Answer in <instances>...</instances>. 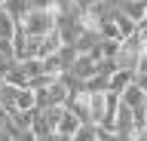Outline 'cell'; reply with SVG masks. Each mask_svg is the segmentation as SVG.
Listing matches in <instances>:
<instances>
[{
    "instance_id": "1",
    "label": "cell",
    "mask_w": 147,
    "mask_h": 141,
    "mask_svg": "<svg viewBox=\"0 0 147 141\" xmlns=\"http://www.w3.org/2000/svg\"><path fill=\"white\" fill-rule=\"evenodd\" d=\"M55 22H58V12L55 9H34V6H31V12H28L18 25H22L31 37H43V34L55 31Z\"/></svg>"
},
{
    "instance_id": "2",
    "label": "cell",
    "mask_w": 147,
    "mask_h": 141,
    "mask_svg": "<svg viewBox=\"0 0 147 141\" xmlns=\"http://www.w3.org/2000/svg\"><path fill=\"white\" fill-rule=\"evenodd\" d=\"M34 92H37V104H40V107H49V104H67V98H71L67 86L61 83V77L49 80L46 86H37Z\"/></svg>"
},
{
    "instance_id": "3",
    "label": "cell",
    "mask_w": 147,
    "mask_h": 141,
    "mask_svg": "<svg viewBox=\"0 0 147 141\" xmlns=\"http://www.w3.org/2000/svg\"><path fill=\"white\" fill-rule=\"evenodd\" d=\"M80 117L64 104V113H61V120H58V132H55V138L58 141H74V135H77V129H80Z\"/></svg>"
},
{
    "instance_id": "4",
    "label": "cell",
    "mask_w": 147,
    "mask_h": 141,
    "mask_svg": "<svg viewBox=\"0 0 147 141\" xmlns=\"http://www.w3.org/2000/svg\"><path fill=\"white\" fill-rule=\"evenodd\" d=\"M119 98H123V101L129 104V107H144L147 104V92L144 89H141V83H138V80H132V83L126 86V89H123V92H119Z\"/></svg>"
},
{
    "instance_id": "5",
    "label": "cell",
    "mask_w": 147,
    "mask_h": 141,
    "mask_svg": "<svg viewBox=\"0 0 147 141\" xmlns=\"http://www.w3.org/2000/svg\"><path fill=\"white\" fill-rule=\"evenodd\" d=\"M67 71H71V74H77L80 80H89V77L95 74V58H92L89 52H80V55L74 58V65L67 67Z\"/></svg>"
},
{
    "instance_id": "6",
    "label": "cell",
    "mask_w": 147,
    "mask_h": 141,
    "mask_svg": "<svg viewBox=\"0 0 147 141\" xmlns=\"http://www.w3.org/2000/svg\"><path fill=\"white\" fill-rule=\"evenodd\" d=\"M123 12L141 25V22L147 19V0H123Z\"/></svg>"
},
{
    "instance_id": "7",
    "label": "cell",
    "mask_w": 147,
    "mask_h": 141,
    "mask_svg": "<svg viewBox=\"0 0 147 141\" xmlns=\"http://www.w3.org/2000/svg\"><path fill=\"white\" fill-rule=\"evenodd\" d=\"M3 9H6L16 22H22L28 12H31V0H6V3H3Z\"/></svg>"
},
{
    "instance_id": "8",
    "label": "cell",
    "mask_w": 147,
    "mask_h": 141,
    "mask_svg": "<svg viewBox=\"0 0 147 141\" xmlns=\"http://www.w3.org/2000/svg\"><path fill=\"white\" fill-rule=\"evenodd\" d=\"M18 31V22L0 6V40H12V34Z\"/></svg>"
},
{
    "instance_id": "9",
    "label": "cell",
    "mask_w": 147,
    "mask_h": 141,
    "mask_svg": "<svg viewBox=\"0 0 147 141\" xmlns=\"http://www.w3.org/2000/svg\"><path fill=\"white\" fill-rule=\"evenodd\" d=\"M110 89V77L107 74H92L86 80V92H107Z\"/></svg>"
},
{
    "instance_id": "10",
    "label": "cell",
    "mask_w": 147,
    "mask_h": 141,
    "mask_svg": "<svg viewBox=\"0 0 147 141\" xmlns=\"http://www.w3.org/2000/svg\"><path fill=\"white\" fill-rule=\"evenodd\" d=\"M74 141H98V123H80V129L74 135Z\"/></svg>"
},
{
    "instance_id": "11",
    "label": "cell",
    "mask_w": 147,
    "mask_h": 141,
    "mask_svg": "<svg viewBox=\"0 0 147 141\" xmlns=\"http://www.w3.org/2000/svg\"><path fill=\"white\" fill-rule=\"evenodd\" d=\"M3 80H6V83H12V86H28V74L22 71V65H18V61H16V67H12Z\"/></svg>"
},
{
    "instance_id": "12",
    "label": "cell",
    "mask_w": 147,
    "mask_h": 141,
    "mask_svg": "<svg viewBox=\"0 0 147 141\" xmlns=\"http://www.w3.org/2000/svg\"><path fill=\"white\" fill-rule=\"evenodd\" d=\"M16 61H18V58L12 55V52H0V77H6L9 71L16 67Z\"/></svg>"
},
{
    "instance_id": "13",
    "label": "cell",
    "mask_w": 147,
    "mask_h": 141,
    "mask_svg": "<svg viewBox=\"0 0 147 141\" xmlns=\"http://www.w3.org/2000/svg\"><path fill=\"white\" fill-rule=\"evenodd\" d=\"M34 9H55V0H31Z\"/></svg>"
},
{
    "instance_id": "14",
    "label": "cell",
    "mask_w": 147,
    "mask_h": 141,
    "mask_svg": "<svg viewBox=\"0 0 147 141\" xmlns=\"http://www.w3.org/2000/svg\"><path fill=\"white\" fill-rule=\"evenodd\" d=\"M135 80H138V83H141V89H144V92H147V71H138V74H135Z\"/></svg>"
},
{
    "instance_id": "15",
    "label": "cell",
    "mask_w": 147,
    "mask_h": 141,
    "mask_svg": "<svg viewBox=\"0 0 147 141\" xmlns=\"http://www.w3.org/2000/svg\"><path fill=\"white\" fill-rule=\"evenodd\" d=\"M74 3H77V6H80L83 12H86V9H89V6H92V3H95V0H74Z\"/></svg>"
},
{
    "instance_id": "16",
    "label": "cell",
    "mask_w": 147,
    "mask_h": 141,
    "mask_svg": "<svg viewBox=\"0 0 147 141\" xmlns=\"http://www.w3.org/2000/svg\"><path fill=\"white\" fill-rule=\"evenodd\" d=\"M141 113H144V120H141V123H135V126H144V129H147V104L141 107Z\"/></svg>"
},
{
    "instance_id": "17",
    "label": "cell",
    "mask_w": 147,
    "mask_h": 141,
    "mask_svg": "<svg viewBox=\"0 0 147 141\" xmlns=\"http://www.w3.org/2000/svg\"><path fill=\"white\" fill-rule=\"evenodd\" d=\"M3 3H6V0H0V6H3Z\"/></svg>"
}]
</instances>
